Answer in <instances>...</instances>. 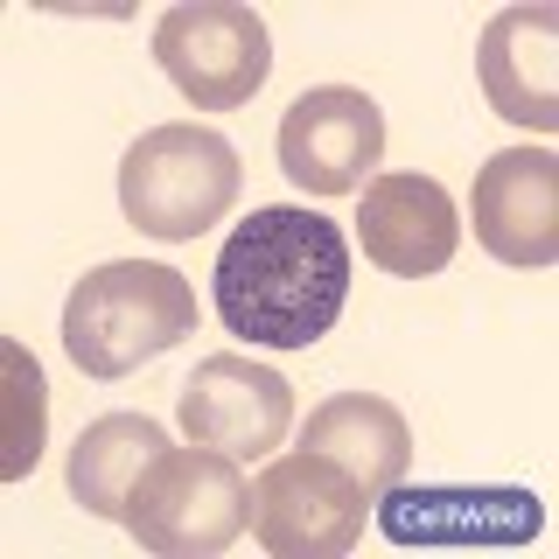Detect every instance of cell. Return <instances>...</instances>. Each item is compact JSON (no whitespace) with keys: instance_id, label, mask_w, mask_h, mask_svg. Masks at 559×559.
Returning <instances> with one entry per match:
<instances>
[{"instance_id":"7a4b0ae2","label":"cell","mask_w":559,"mask_h":559,"mask_svg":"<svg viewBox=\"0 0 559 559\" xmlns=\"http://www.w3.org/2000/svg\"><path fill=\"white\" fill-rule=\"evenodd\" d=\"M197 336V294L162 259H105L63 301V357L84 378H127Z\"/></svg>"},{"instance_id":"9c48e42d","label":"cell","mask_w":559,"mask_h":559,"mask_svg":"<svg viewBox=\"0 0 559 559\" xmlns=\"http://www.w3.org/2000/svg\"><path fill=\"white\" fill-rule=\"evenodd\" d=\"M175 419L197 448H217L231 462H266L294 427V384L259 357H203L182 378Z\"/></svg>"},{"instance_id":"3957f363","label":"cell","mask_w":559,"mask_h":559,"mask_svg":"<svg viewBox=\"0 0 559 559\" xmlns=\"http://www.w3.org/2000/svg\"><path fill=\"white\" fill-rule=\"evenodd\" d=\"M238 189H245V162L217 127H154L119 162V210L140 238L162 245H189L210 224H224Z\"/></svg>"},{"instance_id":"8fae6325","label":"cell","mask_w":559,"mask_h":559,"mask_svg":"<svg viewBox=\"0 0 559 559\" xmlns=\"http://www.w3.org/2000/svg\"><path fill=\"white\" fill-rule=\"evenodd\" d=\"M357 245H364V259L392 280H433L454 259V245H462L454 197L433 175L384 168L357 197Z\"/></svg>"},{"instance_id":"52a82bcc","label":"cell","mask_w":559,"mask_h":559,"mask_svg":"<svg viewBox=\"0 0 559 559\" xmlns=\"http://www.w3.org/2000/svg\"><path fill=\"white\" fill-rule=\"evenodd\" d=\"M371 518L392 546H532L546 503L524 483H392L371 497Z\"/></svg>"},{"instance_id":"277c9868","label":"cell","mask_w":559,"mask_h":559,"mask_svg":"<svg viewBox=\"0 0 559 559\" xmlns=\"http://www.w3.org/2000/svg\"><path fill=\"white\" fill-rule=\"evenodd\" d=\"M119 524L133 532V546L162 559L231 552L252 532V483L217 448H162L147 462V476L133 483V503Z\"/></svg>"},{"instance_id":"5b68a950","label":"cell","mask_w":559,"mask_h":559,"mask_svg":"<svg viewBox=\"0 0 559 559\" xmlns=\"http://www.w3.org/2000/svg\"><path fill=\"white\" fill-rule=\"evenodd\" d=\"M154 63L197 112H238L273 70V35L245 0H182L154 22Z\"/></svg>"},{"instance_id":"9a60e30c","label":"cell","mask_w":559,"mask_h":559,"mask_svg":"<svg viewBox=\"0 0 559 559\" xmlns=\"http://www.w3.org/2000/svg\"><path fill=\"white\" fill-rule=\"evenodd\" d=\"M0 364H8V454H0V483H22L35 462H43V433H49V384H43V364L28 357L22 336L0 343Z\"/></svg>"},{"instance_id":"4fadbf2b","label":"cell","mask_w":559,"mask_h":559,"mask_svg":"<svg viewBox=\"0 0 559 559\" xmlns=\"http://www.w3.org/2000/svg\"><path fill=\"white\" fill-rule=\"evenodd\" d=\"M301 448L349 468L371 497H384L392 483H406V468H413V427H406V413L378 392H336L329 406H314L301 419Z\"/></svg>"},{"instance_id":"6da1fadb","label":"cell","mask_w":559,"mask_h":559,"mask_svg":"<svg viewBox=\"0 0 559 559\" xmlns=\"http://www.w3.org/2000/svg\"><path fill=\"white\" fill-rule=\"evenodd\" d=\"M349 301V238L322 210L266 203L217 252V322L252 349H314Z\"/></svg>"},{"instance_id":"8992f818","label":"cell","mask_w":559,"mask_h":559,"mask_svg":"<svg viewBox=\"0 0 559 559\" xmlns=\"http://www.w3.org/2000/svg\"><path fill=\"white\" fill-rule=\"evenodd\" d=\"M371 524V489L349 468H336L329 454L294 448L266 454L252 483V532L273 559H343Z\"/></svg>"},{"instance_id":"5bb4252c","label":"cell","mask_w":559,"mask_h":559,"mask_svg":"<svg viewBox=\"0 0 559 559\" xmlns=\"http://www.w3.org/2000/svg\"><path fill=\"white\" fill-rule=\"evenodd\" d=\"M168 448L162 419L147 413H112V419H92V427L70 441V462H63V483H70V503L92 518H127L133 503V483L147 476V462Z\"/></svg>"},{"instance_id":"ba28073f","label":"cell","mask_w":559,"mask_h":559,"mask_svg":"<svg viewBox=\"0 0 559 559\" xmlns=\"http://www.w3.org/2000/svg\"><path fill=\"white\" fill-rule=\"evenodd\" d=\"M273 154L301 197H349L384 162V112L357 84H314L287 105Z\"/></svg>"},{"instance_id":"30bf717a","label":"cell","mask_w":559,"mask_h":559,"mask_svg":"<svg viewBox=\"0 0 559 559\" xmlns=\"http://www.w3.org/2000/svg\"><path fill=\"white\" fill-rule=\"evenodd\" d=\"M476 238L503 266H552L559 259V162L546 147H503L476 168Z\"/></svg>"},{"instance_id":"7c38bea8","label":"cell","mask_w":559,"mask_h":559,"mask_svg":"<svg viewBox=\"0 0 559 559\" xmlns=\"http://www.w3.org/2000/svg\"><path fill=\"white\" fill-rule=\"evenodd\" d=\"M483 98L532 133H559V14L552 8H503L483 22L476 43Z\"/></svg>"}]
</instances>
